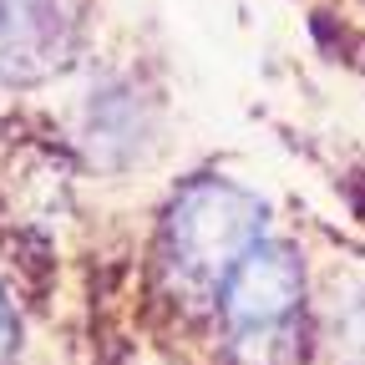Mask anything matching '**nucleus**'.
<instances>
[{
  "label": "nucleus",
  "mask_w": 365,
  "mask_h": 365,
  "mask_svg": "<svg viewBox=\"0 0 365 365\" xmlns=\"http://www.w3.org/2000/svg\"><path fill=\"white\" fill-rule=\"evenodd\" d=\"M158 148H163L158 91L127 66L91 71L71 107V148L66 153L102 178H132L158 158Z\"/></svg>",
  "instance_id": "obj_3"
},
{
  "label": "nucleus",
  "mask_w": 365,
  "mask_h": 365,
  "mask_svg": "<svg viewBox=\"0 0 365 365\" xmlns=\"http://www.w3.org/2000/svg\"><path fill=\"white\" fill-rule=\"evenodd\" d=\"M274 213L264 193L228 173H198L178 182L158 213V239H153V264L158 279L178 304L208 309L213 289L259 239L274 234Z\"/></svg>",
  "instance_id": "obj_1"
},
{
  "label": "nucleus",
  "mask_w": 365,
  "mask_h": 365,
  "mask_svg": "<svg viewBox=\"0 0 365 365\" xmlns=\"http://www.w3.org/2000/svg\"><path fill=\"white\" fill-rule=\"evenodd\" d=\"M81 51L76 0H0V81L11 91L46 86Z\"/></svg>",
  "instance_id": "obj_4"
},
{
  "label": "nucleus",
  "mask_w": 365,
  "mask_h": 365,
  "mask_svg": "<svg viewBox=\"0 0 365 365\" xmlns=\"http://www.w3.org/2000/svg\"><path fill=\"white\" fill-rule=\"evenodd\" d=\"M11 137V86L0 81V143Z\"/></svg>",
  "instance_id": "obj_7"
},
{
  "label": "nucleus",
  "mask_w": 365,
  "mask_h": 365,
  "mask_svg": "<svg viewBox=\"0 0 365 365\" xmlns=\"http://www.w3.org/2000/svg\"><path fill=\"white\" fill-rule=\"evenodd\" d=\"M16 355H21V304L0 274V365H16Z\"/></svg>",
  "instance_id": "obj_6"
},
{
  "label": "nucleus",
  "mask_w": 365,
  "mask_h": 365,
  "mask_svg": "<svg viewBox=\"0 0 365 365\" xmlns=\"http://www.w3.org/2000/svg\"><path fill=\"white\" fill-rule=\"evenodd\" d=\"M314 340L335 365H365V274H340L314 304Z\"/></svg>",
  "instance_id": "obj_5"
},
{
  "label": "nucleus",
  "mask_w": 365,
  "mask_h": 365,
  "mask_svg": "<svg viewBox=\"0 0 365 365\" xmlns=\"http://www.w3.org/2000/svg\"><path fill=\"white\" fill-rule=\"evenodd\" d=\"M228 365H304L314 340V289L299 244L259 239L208 299Z\"/></svg>",
  "instance_id": "obj_2"
}]
</instances>
